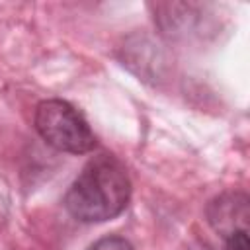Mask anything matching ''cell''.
Listing matches in <instances>:
<instances>
[{
  "mask_svg": "<svg viewBox=\"0 0 250 250\" xmlns=\"http://www.w3.org/2000/svg\"><path fill=\"white\" fill-rule=\"evenodd\" d=\"M131 180L119 158L100 154L88 160L64 195L66 211L82 223L115 219L127 207Z\"/></svg>",
  "mask_w": 250,
  "mask_h": 250,
  "instance_id": "obj_1",
  "label": "cell"
},
{
  "mask_svg": "<svg viewBox=\"0 0 250 250\" xmlns=\"http://www.w3.org/2000/svg\"><path fill=\"white\" fill-rule=\"evenodd\" d=\"M33 123L41 139L61 152L86 154L98 145L84 115L72 104L59 98L39 102Z\"/></svg>",
  "mask_w": 250,
  "mask_h": 250,
  "instance_id": "obj_2",
  "label": "cell"
},
{
  "mask_svg": "<svg viewBox=\"0 0 250 250\" xmlns=\"http://www.w3.org/2000/svg\"><path fill=\"white\" fill-rule=\"evenodd\" d=\"M250 199L244 191H225L209 201L207 221L223 236L227 250H248Z\"/></svg>",
  "mask_w": 250,
  "mask_h": 250,
  "instance_id": "obj_3",
  "label": "cell"
},
{
  "mask_svg": "<svg viewBox=\"0 0 250 250\" xmlns=\"http://www.w3.org/2000/svg\"><path fill=\"white\" fill-rule=\"evenodd\" d=\"M88 250H135V248L127 238L117 236V234H109V236L96 240Z\"/></svg>",
  "mask_w": 250,
  "mask_h": 250,
  "instance_id": "obj_4",
  "label": "cell"
}]
</instances>
